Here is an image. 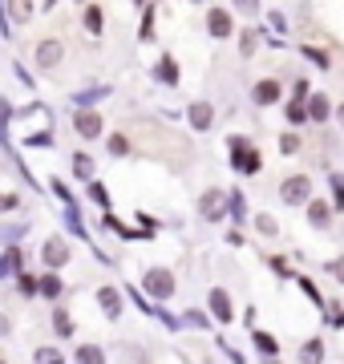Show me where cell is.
I'll use <instances>...</instances> for the list:
<instances>
[{"instance_id": "cell-17", "label": "cell", "mask_w": 344, "mask_h": 364, "mask_svg": "<svg viewBox=\"0 0 344 364\" xmlns=\"http://www.w3.org/2000/svg\"><path fill=\"white\" fill-rule=\"evenodd\" d=\"M284 114H288L291 126H304V122H312V117H308V97H291Z\"/></svg>"}, {"instance_id": "cell-41", "label": "cell", "mask_w": 344, "mask_h": 364, "mask_svg": "<svg viewBox=\"0 0 344 364\" xmlns=\"http://www.w3.org/2000/svg\"><path fill=\"white\" fill-rule=\"evenodd\" d=\"M231 215H235V219L243 215V195H239V191H231Z\"/></svg>"}, {"instance_id": "cell-4", "label": "cell", "mask_w": 344, "mask_h": 364, "mask_svg": "<svg viewBox=\"0 0 344 364\" xmlns=\"http://www.w3.org/2000/svg\"><path fill=\"white\" fill-rule=\"evenodd\" d=\"M279 198L288 207H308L312 203V178L308 174H288V178L279 182Z\"/></svg>"}, {"instance_id": "cell-20", "label": "cell", "mask_w": 344, "mask_h": 364, "mask_svg": "<svg viewBox=\"0 0 344 364\" xmlns=\"http://www.w3.org/2000/svg\"><path fill=\"white\" fill-rule=\"evenodd\" d=\"M53 336H61V340L73 336V316H69L65 308H57L53 312Z\"/></svg>"}, {"instance_id": "cell-27", "label": "cell", "mask_w": 344, "mask_h": 364, "mask_svg": "<svg viewBox=\"0 0 344 364\" xmlns=\"http://www.w3.org/2000/svg\"><path fill=\"white\" fill-rule=\"evenodd\" d=\"M73 174L85 182H93V158L90 154H73Z\"/></svg>"}, {"instance_id": "cell-2", "label": "cell", "mask_w": 344, "mask_h": 364, "mask_svg": "<svg viewBox=\"0 0 344 364\" xmlns=\"http://www.w3.org/2000/svg\"><path fill=\"white\" fill-rule=\"evenodd\" d=\"M142 291H146V296H154V299H171L174 291H178V279H174L171 267H146Z\"/></svg>"}, {"instance_id": "cell-21", "label": "cell", "mask_w": 344, "mask_h": 364, "mask_svg": "<svg viewBox=\"0 0 344 364\" xmlns=\"http://www.w3.org/2000/svg\"><path fill=\"white\" fill-rule=\"evenodd\" d=\"M61 291H65V284L57 279V272L41 275V296H45V299H61Z\"/></svg>"}, {"instance_id": "cell-19", "label": "cell", "mask_w": 344, "mask_h": 364, "mask_svg": "<svg viewBox=\"0 0 344 364\" xmlns=\"http://www.w3.org/2000/svg\"><path fill=\"white\" fill-rule=\"evenodd\" d=\"M4 9H9V21H16V25L21 21H33V0H9Z\"/></svg>"}, {"instance_id": "cell-3", "label": "cell", "mask_w": 344, "mask_h": 364, "mask_svg": "<svg viewBox=\"0 0 344 364\" xmlns=\"http://www.w3.org/2000/svg\"><path fill=\"white\" fill-rule=\"evenodd\" d=\"M227 210H231V191L211 186V191H203V195H199V219L219 223V219H227Z\"/></svg>"}, {"instance_id": "cell-25", "label": "cell", "mask_w": 344, "mask_h": 364, "mask_svg": "<svg viewBox=\"0 0 344 364\" xmlns=\"http://www.w3.org/2000/svg\"><path fill=\"white\" fill-rule=\"evenodd\" d=\"M77 364H106V352L97 344H81L77 348Z\"/></svg>"}, {"instance_id": "cell-1", "label": "cell", "mask_w": 344, "mask_h": 364, "mask_svg": "<svg viewBox=\"0 0 344 364\" xmlns=\"http://www.w3.org/2000/svg\"><path fill=\"white\" fill-rule=\"evenodd\" d=\"M227 146H231V166H235L239 174H259V170H264V154H259L247 138H231Z\"/></svg>"}, {"instance_id": "cell-32", "label": "cell", "mask_w": 344, "mask_h": 364, "mask_svg": "<svg viewBox=\"0 0 344 364\" xmlns=\"http://www.w3.org/2000/svg\"><path fill=\"white\" fill-rule=\"evenodd\" d=\"M109 154L126 158V154H130V138H126V134H114V138H109Z\"/></svg>"}, {"instance_id": "cell-6", "label": "cell", "mask_w": 344, "mask_h": 364, "mask_svg": "<svg viewBox=\"0 0 344 364\" xmlns=\"http://www.w3.org/2000/svg\"><path fill=\"white\" fill-rule=\"evenodd\" d=\"M73 130H77L85 142H97V138L106 134V122H102L97 109H77V114H73Z\"/></svg>"}, {"instance_id": "cell-38", "label": "cell", "mask_w": 344, "mask_h": 364, "mask_svg": "<svg viewBox=\"0 0 344 364\" xmlns=\"http://www.w3.org/2000/svg\"><path fill=\"white\" fill-rule=\"evenodd\" d=\"M279 150H284V154H296V150H300V134H284V138H279Z\"/></svg>"}, {"instance_id": "cell-24", "label": "cell", "mask_w": 344, "mask_h": 364, "mask_svg": "<svg viewBox=\"0 0 344 364\" xmlns=\"http://www.w3.org/2000/svg\"><path fill=\"white\" fill-rule=\"evenodd\" d=\"M252 340H255V348L264 352V356H276V352H279V344H276V336H272V332H259V328H255Z\"/></svg>"}, {"instance_id": "cell-35", "label": "cell", "mask_w": 344, "mask_h": 364, "mask_svg": "<svg viewBox=\"0 0 344 364\" xmlns=\"http://www.w3.org/2000/svg\"><path fill=\"white\" fill-rule=\"evenodd\" d=\"M33 360H37V364H65V356H61L57 348H37V356H33Z\"/></svg>"}, {"instance_id": "cell-34", "label": "cell", "mask_w": 344, "mask_h": 364, "mask_svg": "<svg viewBox=\"0 0 344 364\" xmlns=\"http://www.w3.org/2000/svg\"><path fill=\"white\" fill-rule=\"evenodd\" d=\"M186 328H211V320H207V312H199V308H190V312L183 316Z\"/></svg>"}, {"instance_id": "cell-39", "label": "cell", "mask_w": 344, "mask_h": 364, "mask_svg": "<svg viewBox=\"0 0 344 364\" xmlns=\"http://www.w3.org/2000/svg\"><path fill=\"white\" fill-rule=\"evenodd\" d=\"M235 9L239 13H247V16H255L259 13V0H235Z\"/></svg>"}, {"instance_id": "cell-33", "label": "cell", "mask_w": 344, "mask_h": 364, "mask_svg": "<svg viewBox=\"0 0 344 364\" xmlns=\"http://www.w3.org/2000/svg\"><path fill=\"white\" fill-rule=\"evenodd\" d=\"M300 53H304L308 61H316L320 69H328V61H332L328 53H324V49H316V45H304V49H300Z\"/></svg>"}, {"instance_id": "cell-16", "label": "cell", "mask_w": 344, "mask_h": 364, "mask_svg": "<svg viewBox=\"0 0 344 364\" xmlns=\"http://www.w3.org/2000/svg\"><path fill=\"white\" fill-rule=\"evenodd\" d=\"M300 364H324V340H320V336L304 340V348H300Z\"/></svg>"}, {"instance_id": "cell-44", "label": "cell", "mask_w": 344, "mask_h": 364, "mask_svg": "<svg viewBox=\"0 0 344 364\" xmlns=\"http://www.w3.org/2000/svg\"><path fill=\"white\" fill-rule=\"evenodd\" d=\"M332 328H344V308L336 312V320H332Z\"/></svg>"}, {"instance_id": "cell-8", "label": "cell", "mask_w": 344, "mask_h": 364, "mask_svg": "<svg viewBox=\"0 0 344 364\" xmlns=\"http://www.w3.org/2000/svg\"><path fill=\"white\" fill-rule=\"evenodd\" d=\"M33 57H37L41 69H57L61 61H65V45H61L57 37H45V41L37 45V53H33Z\"/></svg>"}, {"instance_id": "cell-30", "label": "cell", "mask_w": 344, "mask_h": 364, "mask_svg": "<svg viewBox=\"0 0 344 364\" xmlns=\"http://www.w3.org/2000/svg\"><path fill=\"white\" fill-rule=\"evenodd\" d=\"M255 45H259V28H243V37H239V49H243V57H252Z\"/></svg>"}, {"instance_id": "cell-22", "label": "cell", "mask_w": 344, "mask_h": 364, "mask_svg": "<svg viewBox=\"0 0 344 364\" xmlns=\"http://www.w3.org/2000/svg\"><path fill=\"white\" fill-rule=\"evenodd\" d=\"M85 195H90V203H93V207L109 210V191H106V186H102V182H97V178H93L90 186H85Z\"/></svg>"}, {"instance_id": "cell-43", "label": "cell", "mask_w": 344, "mask_h": 364, "mask_svg": "<svg viewBox=\"0 0 344 364\" xmlns=\"http://www.w3.org/2000/svg\"><path fill=\"white\" fill-rule=\"evenodd\" d=\"M332 275H336V279H340V284H344V255H340V259H336V263H332Z\"/></svg>"}, {"instance_id": "cell-5", "label": "cell", "mask_w": 344, "mask_h": 364, "mask_svg": "<svg viewBox=\"0 0 344 364\" xmlns=\"http://www.w3.org/2000/svg\"><path fill=\"white\" fill-rule=\"evenodd\" d=\"M41 259H45V267L49 272H61L69 263V243H65V235H49L45 243H41Z\"/></svg>"}, {"instance_id": "cell-7", "label": "cell", "mask_w": 344, "mask_h": 364, "mask_svg": "<svg viewBox=\"0 0 344 364\" xmlns=\"http://www.w3.org/2000/svg\"><path fill=\"white\" fill-rule=\"evenodd\" d=\"M207 33H211L215 41L235 37V16H231V9H211V13H207Z\"/></svg>"}, {"instance_id": "cell-12", "label": "cell", "mask_w": 344, "mask_h": 364, "mask_svg": "<svg viewBox=\"0 0 344 364\" xmlns=\"http://www.w3.org/2000/svg\"><path fill=\"white\" fill-rule=\"evenodd\" d=\"M332 210H336V203L312 198V203H308V227H316V231H328V227H332Z\"/></svg>"}, {"instance_id": "cell-36", "label": "cell", "mask_w": 344, "mask_h": 364, "mask_svg": "<svg viewBox=\"0 0 344 364\" xmlns=\"http://www.w3.org/2000/svg\"><path fill=\"white\" fill-rule=\"evenodd\" d=\"M332 203H336V210H344V178L340 174H332Z\"/></svg>"}, {"instance_id": "cell-31", "label": "cell", "mask_w": 344, "mask_h": 364, "mask_svg": "<svg viewBox=\"0 0 344 364\" xmlns=\"http://www.w3.org/2000/svg\"><path fill=\"white\" fill-rule=\"evenodd\" d=\"M267 263H272V272H276L279 279H291V275H296V272H291V263L284 259V255H267Z\"/></svg>"}, {"instance_id": "cell-23", "label": "cell", "mask_w": 344, "mask_h": 364, "mask_svg": "<svg viewBox=\"0 0 344 364\" xmlns=\"http://www.w3.org/2000/svg\"><path fill=\"white\" fill-rule=\"evenodd\" d=\"M16 287H21V296H25V299L41 296V279H37V275H28V272L16 275Z\"/></svg>"}, {"instance_id": "cell-18", "label": "cell", "mask_w": 344, "mask_h": 364, "mask_svg": "<svg viewBox=\"0 0 344 364\" xmlns=\"http://www.w3.org/2000/svg\"><path fill=\"white\" fill-rule=\"evenodd\" d=\"M21 247H16V243H9V247H4V263H0V275H21Z\"/></svg>"}, {"instance_id": "cell-15", "label": "cell", "mask_w": 344, "mask_h": 364, "mask_svg": "<svg viewBox=\"0 0 344 364\" xmlns=\"http://www.w3.org/2000/svg\"><path fill=\"white\" fill-rule=\"evenodd\" d=\"M328 114H332V102L324 93H312V97H308V117L320 126V122H328Z\"/></svg>"}, {"instance_id": "cell-14", "label": "cell", "mask_w": 344, "mask_h": 364, "mask_svg": "<svg viewBox=\"0 0 344 364\" xmlns=\"http://www.w3.org/2000/svg\"><path fill=\"white\" fill-rule=\"evenodd\" d=\"M154 77L162 81V85H178V61H174L171 53H162L158 65H154Z\"/></svg>"}, {"instance_id": "cell-11", "label": "cell", "mask_w": 344, "mask_h": 364, "mask_svg": "<svg viewBox=\"0 0 344 364\" xmlns=\"http://www.w3.org/2000/svg\"><path fill=\"white\" fill-rule=\"evenodd\" d=\"M186 122H190V130H195V134L211 130V122H215V105H211V102H190V109H186Z\"/></svg>"}, {"instance_id": "cell-29", "label": "cell", "mask_w": 344, "mask_h": 364, "mask_svg": "<svg viewBox=\"0 0 344 364\" xmlns=\"http://www.w3.org/2000/svg\"><path fill=\"white\" fill-rule=\"evenodd\" d=\"M296 284H300V291H304V296L312 299V304H316V308H324V296H320V291H316V284H312V279H308V275H296Z\"/></svg>"}, {"instance_id": "cell-10", "label": "cell", "mask_w": 344, "mask_h": 364, "mask_svg": "<svg viewBox=\"0 0 344 364\" xmlns=\"http://www.w3.org/2000/svg\"><path fill=\"white\" fill-rule=\"evenodd\" d=\"M279 97H284V85H279L276 77H264V81H255L252 85V102L255 105H276Z\"/></svg>"}, {"instance_id": "cell-40", "label": "cell", "mask_w": 344, "mask_h": 364, "mask_svg": "<svg viewBox=\"0 0 344 364\" xmlns=\"http://www.w3.org/2000/svg\"><path fill=\"white\" fill-rule=\"evenodd\" d=\"M154 37V13H146V21H142V41H150Z\"/></svg>"}, {"instance_id": "cell-28", "label": "cell", "mask_w": 344, "mask_h": 364, "mask_svg": "<svg viewBox=\"0 0 344 364\" xmlns=\"http://www.w3.org/2000/svg\"><path fill=\"white\" fill-rule=\"evenodd\" d=\"M255 227H259V235H264V239H276V235H279V223L272 219V215H264V210L255 215Z\"/></svg>"}, {"instance_id": "cell-9", "label": "cell", "mask_w": 344, "mask_h": 364, "mask_svg": "<svg viewBox=\"0 0 344 364\" xmlns=\"http://www.w3.org/2000/svg\"><path fill=\"white\" fill-rule=\"evenodd\" d=\"M207 304H211V316L219 324H231V320H235V304H231V296H227L223 287H211V291H207Z\"/></svg>"}, {"instance_id": "cell-37", "label": "cell", "mask_w": 344, "mask_h": 364, "mask_svg": "<svg viewBox=\"0 0 344 364\" xmlns=\"http://www.w3.org/2000/svg\"><path fill=\"white\" fill-rule=\"evenodd\" d=\"M49 186H53V195L61 198L65 207H73V195H69V186H65V182H61V178H53V182H49Z\"/></svg>"}, {"instance_id": "cell-13", "label": "cell", "mask_w": 344, "mask_h": 364, "mask_svg": "<svg viewBox=\"0 0 344 364\" xmlns=\"http://www.w3.org/2000/svg\"><path fill=\"white\" fill-rule=\"evenodd\" d=\"M97 308H102V316H106V320H118L122 316V291L118 287H97Z\"/></svg>"}, {"instance_id": "cell-42", "label": "cell", "mask_w": 344, "mask_h": 364, "mask_svg": "<svg viewBox=\"0 0 344 364\" xmlns=\"http://www.w3.org/2000/svg\"><path fill=\"white\" fill-rule=\"evenodd\" d=\"M21 207V195H4V210H16Z\"/></svg>"}, {"instance_id": "cell-45", "label": "cell", "mask_w": 344, "mask_h": 364, "mask_svg": "<svg viewBox=\"0 0 344 364\" xmlns=\"http://www.w3.org/2000/svg\"><path fill=\"white\" fill-rule=\"evenodd\" d=\"M336 117H340V130H344V105H340V114H336Z\"/></svg>"}, {"instance_id": "cell-26", "label": "cell", "mask_w": 344, "mask_h": 364, "mask_svg": "<svg viewBox=\"0 0 344 364\" xmlns=\"http://www.w3.org/2000/svg\"><path fill=\"white\" fill-rule=\"evenodd\" d=\"M85 28H90L93 37H97V33L106 28V13H102L97 4H90V9H85Z\"/></svg>"}]
</instances>
